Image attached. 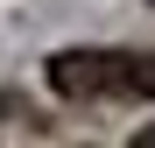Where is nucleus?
I'll return each mask as SVG.
<instances>
[{
	"instance_id": "obj_1",
	"label": "nucleus",
	"mask_w": 155,
	"mask_h": 148,
	"mask_svg": "<svg viewBox=\"0 0 155 148\" xmlns=\"http://www.w3.org/2000/svg\"><path fill=\"white\" fill-rule=\"evenodd\" d=\"M134 141H141V148H155V127H141V134H134Z\"/></svg>"
}]
</instances>
